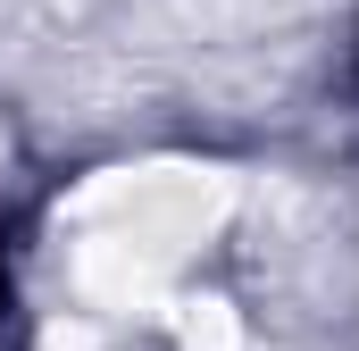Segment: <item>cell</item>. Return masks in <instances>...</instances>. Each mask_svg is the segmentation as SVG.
Segmentation results:
<instances>
[{"label":"cell","instance_id":"6da1fadb","mask_svg":"<svg viewBox=\"0 0 359 351\" xmlns=\"http://www.w3.org/2000/svg\"><path fill=\"white\" fill-rule=\"evenodd\" d=\"M0 310H8V251H0Z\"/></svg>","mask_w":359,"mask_h":351}]
</instances>
